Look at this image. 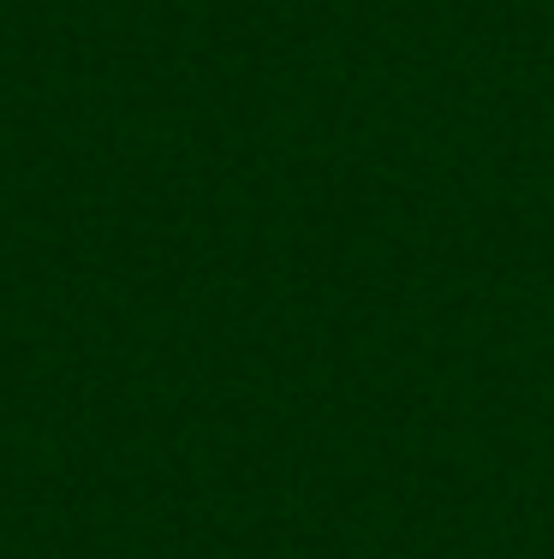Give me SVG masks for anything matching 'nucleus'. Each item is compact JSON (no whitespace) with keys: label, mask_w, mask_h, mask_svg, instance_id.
<instances>
[]
</instances>
